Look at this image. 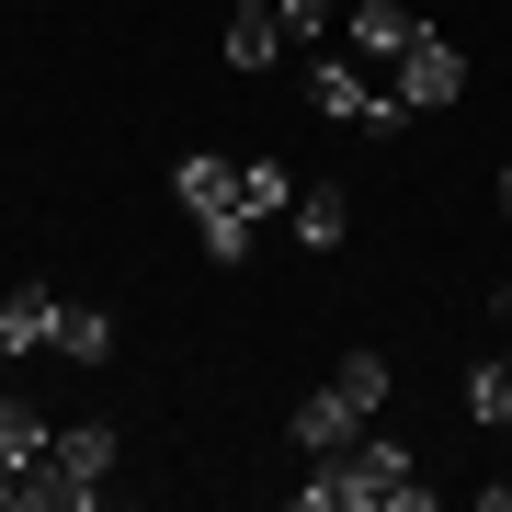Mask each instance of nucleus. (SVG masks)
I'll return each instance as SVG.
<instances>
[{"label":"nucleus","instance_id":"nucleus-1","mask_svg":"<svg viewBox=\"0 0 512 512\" xmlns=\"http://www.w3.org/2000/svg\"><path fill=\"white\" fill-rule=\"evenodd\" d=\"M296 501L308 512H421V467H410V444L353 433L342 456H319V478H296Z\"/></svg>","mask_w":512,"mask_h":512},{"label":"nucleus","instance_id":"nucleus-2","mask_svg":"<svg viewBox=\"0 0 512 512\" xmlns=\"http://www.w3.org/2000/svg\"><path fill=\"white\" fill-rule=\"evenodd\" d=\"M114 456H126L114 421H69V433H46V456L23 467V501H12V512H92Z\"/></svg>","mask_w":512,"mask_h":512},{"label":"nucleus","instance_id":"nucleus-3","mask_svg":"<svg viewBox=\"0 0 512 512\" xmlns=\"http://www.w3.org/2000/svg\"><path fill=\"white\" fill-rule=\"evenodd\" d=\"M308 114H319V126H365V137H399V126H410V103L376 92L353 46H319V57H308Z\"/></svg>","mask_w":512,"mask_h":512},{"label":"nucleus","instance_id":"nucleus-4","mask_svg":"<svg viewBox=\"0 0 512 512\" xmlns=\"http://www.w3.org/2000/svg\"><path fill=\"white\" fill-rule=\"evenodd\" d=\"M421 35H433V23H421L410 0H353V12H342V46L365 57V69H399V57H410Z\"/></svg>","mask_w":512,"mask_h":512},{"label":"nucleus","instance_id":"nucleus-5","mask_svg":"<svg viewBox=\"0 0 512 512\" xmlns=\"http://www.w3.org/2000/svg\"><path fill=\"white\" fill-rule=\"evenodd\" d=\"M387 80H399V103H410V114H444V103H467V46L421 35V46H410V57H399Z\"/></svg>","mask_w":512,"mask_h":512},{"label":"nucleus","instance_id":"nucleus-6","mask_svg":"<svg viewBox=\"0 0 512 512\" xmlns=\"http://www.w3.org/2000/svg\"><path fill=\"white\" fill-rule=\"evenodd\" d=\"M57 319H69L57 285H12L0 296V353H57Z\"/></svg>","mask_w":512,"mask_h":512},{"label":"nucleus","instance_id":"nucleus-7","mask_svg":"<svg viewBox=\"0 0 512 512\" xmlns=\"http://www.w3.org/2000/svg\"><path fill=\"white\" fill-rule=\"evenodd\" d=\"M217 57H228L239 80H262V69H274V57H285V23H274V0H239V23L217 35Z\"/></svg>","mask_w":512,"mask_h":512},{"label":"nucleus","instance_id":"nucleus-8","mask_svg":"<svg viewBox=\"0 0 512 512\" xmlns=\"http://www.w3.org/2000/svg\"><path fill=\"white\" fill-rule=\"evenodd\" d=\"M171 194H183L194 217H228V205H239V160H217V148H194V160H171Z\"/></svg>","mask_w":512,"mask_h":512},{"label":"nucleus","instance_id":"nucleus-9","mask_svg":"<svg viewBox=\"0 0 512 512\" xmlns=\"http://www.w3.org/2000/svg\"><path fill=\"white\" fill-rule=\"evenodd\" d=\"M353 433H365V410H353L342 387H319V399H296V444H308V456H342Z\"/></svg>","mask_w":512,"mask_h":512},{"label":"nucleus","instance_id":"nucleus-10","mask_svg":"<svg viewBox=\"0 0 512 512\" xmlns=\"http://www.w3.org/2000/svg\"><path fill=\"white\" fill-rule=\"evenodd\" d=\"M35 456H46V421H35V399H12V387H0V467L23 478Z\"/></svg>","mask_w":512,"mask_h":512},{"label":"nucleus","instance_id":"nucleus-11","mask_svg":"<svg viewBox=\"0 0 512 512\" xmlns=\"http://www.w3.org/2000/svg\"><path fill=\"white\" fill-rule=\"evenodd\" d=\"M274 205H296V171H285V160H239V217L262 228Z\"/></svg>","mask_w":512,"mask_h":512},{"label":"nucleus","instance_id":"nucleus-12","mask_svg":"<svg viewBox=\"0 0 512 512\" xmlns=\"http://www.w3.org/2000/svg\"><path fill=\"white\" fill-rule=\"evenodd\" d=\"M467 421H478V433H501V421H512V365H501V353H490V365H467Z\"/></svg>","mask_w":512,"mask_h":512},{"label":"nucleus","instance_id":"nucleus-13","mask_svg":"<svg viewBox=\"0 0 512 512\" xmlns=\"http://www.w3.org/2000/svg\"><path fill=\"white\" fill-rule=\"evenodd\" d=\"M342 228H353V205L330 194V183H319V194H296V239H308V251H342Z\"/></svg>","mask_w":512,"mask_h":512},{"label":"nucleus","instance_id":"nucleus-14","mask_svg":"<svg viewBox=\"0 0 512 512\" xmlns=\"http://www.w3.org/2000/svg\"><path fill=\"white\" fill-rule=\"evenodd\" d=\"M57 353H69V365H114V319L103 308H69V319H57Z\"/></svg>","mask_w":512,"mask_h":512},{"label":"nucleus","instance_id":"nucleus-15","mask_svg":"<svg viewBox=\"0 0 512 512\" xmlns=\"http://www.w3.org/2000/svg\"><path fill=\"white\" fill-rule=\"evenodd\" d=\"M194 239H205V262H228V274L251 262V217H239V205H228V217H194Z\"/></svg>","mask_w":512,"mask_h":512},{"label":"nucleus","instance_id":"nucleus-16","mask_svg":"<svg viewBox=\"0 0 512 512\" xmlns=\"http://www.w3.org/2000/svg\"><path fill=\"white\" fill-rule=\"evenodd\" d=\"M12 501H23V478H12V467H0V512H12Z\"/></svg>","mask_w":512,"mask_h":512},{"label":"nucleus","instance_id":"nucleus-17","mask_svg":"<svg viewBox=\"0 0 512 512\" xmlns=\"http://www.w3.org/2000/svg\"><path fill=\"white\" fill-rule=\"evenodd\" d=\"M501 205H512V171H501Z\"/></svg>","mask_w":512,"mask_h":512}]
</instances>
